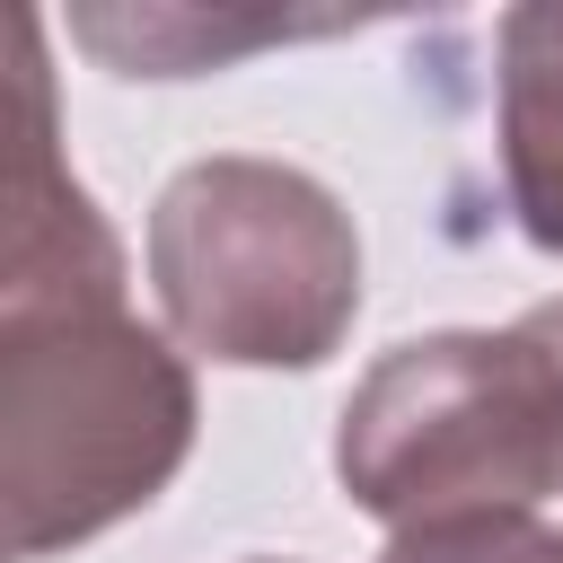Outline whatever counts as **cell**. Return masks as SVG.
Listing matches in <instances>:
<instances>
[{
	"mask_svg": "<svg viewBox=\"0 0 563 563\" xmlns=\"http://www.w3.org/2000/svg\"><path fill=\"white\" fill-rule=\"evenodd\" d=\"M194 369L123 299H0L9 554L44 563L150 510L194 457Z\"/></svg>",
	"mask_w": 563,
	"mask_h": 563,
	"instance_id": "obj_1",
	"label": "cell"
},
{
	"mask_svg": "<svg viewBox=\"0 0 563 563\" xmlns=\"http://www.w3.org/2000/svg\"><path fill=\"white\" fill-rule=\"evenodd\" d=\"M334 484L387 537L537 519L563 493V361L528 325H440L378 352L334 413Z\"/></svg>",
	"mask_w": 563,
	"mask_h": 563,
	"instance_id": "obj_2",
	"label": "cell"
},
{
	"mask_svg": "<svg viewBox=\"0 0 563 563\" xmlns=\"http://www.w3.org/2000/svg\"><path fill=\"white\" fill-rule=\"evenodd\" d=\"M150 290L176 352L220 369H317L361 317V229L290 158L211 150L150 202Z\"/></svg>",
	"mask_w": 563,
	"mask_h": 563,
	"instance_id": "obj_3",
	"label": "cell"
},
{
	"mask_svg": "<svg viewBox=\"0 0 563 563\" xmlns=\"http://www.w3.org/2000/svg\"><path fill=\"white\" fill-rule=\"evenodd\" d=\"M493 158L537 255H563V0H519L493 26Z\"/></svg>",
	"mask_w": 563,
	"mask_h": 563,
	"instance_id": "obj_4",
	"label": "cell"
},
{
	"mask_svg": "<svg viewBox=\"0 0 563 563\" xmlns=\"http://www.w3.org/2000/svg\"><path fill=\"white\" fill-rule=\"evenodd\" d=\"M343 18H273V9H246V18H202V9H70V35L123 70V79H194V70H229L238 53L255 44H290V35H334Z\"/></svg>",
	"mask_w": 563,
	"mask_h": 563,
	"instance_id": "obj_5",
	"label": "cell"
},
{
	"mask_svg": "<svg viewBox=\"0 0 563 563\" xmlns=\"http://www.w3.org/2000/svg\"><path fill=\"white\" fill-rule=\"evenodd\" d=\"M378 563H563V528L545 519H457V528H405Z\"/></svg>",
	"mask_w": 563,
	"mask_h": 563,
	"instance_id": "obj_6",
	"label": "cell"
},
{
	"mask_svg": "<svg viewBox=\"0 0 563 563\" xmlns=\"http://www.w3.org/2000/svg\"><path fill=\"white\" fill-rule=\"evenodd\" d=\"M519 325H528V334H537V343H545V352L563 361V299H537V308H528Z\"/></svg>",
	"mask_w": 563,
	"mask_h": 563,
	"instance_id": "obj_7",
	"label": "cell"
},
{
	"mask_svg": "<svg viewBox=\"0 0 563 563\" xmlns=\"http://www.w3.org/2000/svg\"><path fill=\"white\" fill-rule=\"evenodd\" d=\"M246 563H282V554H246Z\"/></svg>",
	"mask_w": 563,
	"mask_h": 563,
	"instance_id": "obj_8",
	"label": "cell"
}]
</instances>
